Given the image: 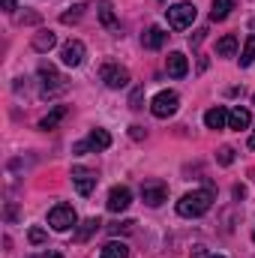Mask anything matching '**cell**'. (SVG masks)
<instances>
[{"label": "cell", "mask_w": 255, "mask_h": 258, "mask_svg": "<svg viewBox=\"0 0 255 258\" xmlns=\"http://www.w3.org/2000/svg\"><path fill=\"white\" fill-rule=\"evenodd\" d=\"M213 207V189H192L177 201V213L183 219H198Z\"/></svg>", "instance_id": "obj_1"}, {"label": "cell", "mask_w": 255, "mask_h": 258, "mask_svg": "<svg viewBox=\"0 0 255 258\" xmlns=\"http://www.w3.org/2000/svg\"><path fill=\"white\" fill-rule=\"evenodd\" d=\"M177 108H180V96H177L174 90H159V93L153 96V102H150V111H153V117H159V120L177 114Z\"/></svg>", "instance_id": "obj_2"}, {"label": "cell", "mask_w": 255, "mask_h": 258, "mask_svg": "<svg viewBox=\"0 0 255 258\" xmlns=\"http://www.w3.org/2000/svg\"><path fill=\"white\" fill-rule=\"evenodd\" d=\"M165 15H168V24L174 27V30H186L192 27V21H195V15H198V9H195V3H174V6H168L165 9Z\"/></svg>", "instance_id": "obj_3"}, {"label": "cell", "mask_w": 255, "mask_h": 258, "mask_svg": "<svg viewBox=\"0 0 255 258\" xmlns=\"http://www.w3.org/2000/svg\"><path fill=\"white\" fill-rule=\"evenodd\" d=\"M75 222H78V216H75L72 204H54L48 210V225L54 231H69V228H75Z\"/></svg>", "instance_id": "obj_4"}, {"label": "cell", "mask_w": 255, "mask_h": 258, "mask_svg": "<svg viewBox=\"0 0 255 258\" xmlns=\"http://www.w3.org/2000/svg\"><path fill=\"white\" fill-rule=\"evenodd\" d=\"M39 78H42V99H54L57 93L66 90V81L60 78V72L51 69V66H39Z\"/></svg>", "instance_id": "obj_5"}, {"label": "cell", "mask_w": 255, "mask_h": 258, "mask_svg": "<svg viewBox=\"0 0 255 258\" xmlns=\"http://www.w3.org/2000/svg\"><path fill=\"white\" fill-rule=\"evenodd\" d=\"M102 81H105V87H111V90H120V87H126L129 84V69L126 66H117V63H105L102 66Z\"/></svg>", "instance_id": "obj_6"}, {"label": "cell", "mask_w": 255, "mask_h": 258, "mask_svg": "<svg viewBox=\"0 0 255 258\" xmlns=\"http://www.w3.org/2000/svg\"><path fill=\"white\" fill-rule=\"evenodd\" d=\"M141 198H144V204L159 207V204L168 198V186H165L162 180H144V183H141Z\"/></svg>", "instance_id": "obj_7"}, {"label": "cell", "mask_w": 255, "mask_h": 258, "mask_svg": "<svg viewBox=\"0 0 255 258\" xmlns=\"http://www.w3.org/2000/svg\"><path fill=\"white\" fill-rule=\"evenodd\" d=\"M72 183H75V189H78V195H87L96 189V174L90 171V168H84V165H75L72 168Z\"/></svg>", "instance_id": "obj_8"}, {"label": "cell", "mask_w": 255, "mask_h": 258, "mask_svg": "<svg viewBox=\"0 0 255 258\" xmlns=\"http://www.w3.org/2000/svg\"><path fill=\"white\" fill-rule=\"evenodd\" d=\"M84 54H87V48H84L81 39H69L63 48H60V60H63V66H81L84 63Z\"/></svg>", "instance_id": "obj_9"}, {"label": "cell", "mask_w": 255, "mask_h": 258, "mask_svg": "<svg viewBox=\"0 0 255 258\" xmlns=\"http://www.w3.org/2000/svg\"><path fill=\"white\" fill-rule=\"evenodd\" d=\"M105 204H108L111 213H123L129 204H132V192H129L126 186H114V189L108 192V201H105Z\"/></svg>", "instance_id": "obj_10"}, {"label": "cell", "mask_w": 255, "mask_h": 258, "mask_svg": "<svg viewBox=\"0 0 255 258\" xmlns=\"http://www.w3.org/2000/svg\"><path fill=\"white\" fill-rule=\"evenodd\" d=\"M165 69H168L171 78H183V75L189 72V60H186V54H183V51H171L168 60H165Z\"/></svg>", "instance_id": "obj_11"}, {"label": "cell", "mask_w": 255, "mask_h": 258, "mask_svg": "<svg viewBox=\"0 0 255 258\" xmlns=\"http://www.w3.org/2000/svg\"><path fill=\"white\" fill-rule=\"evenodd\" d=\"M204 126L207 129H225L228 126V111L222 105H213L204 111Z\"/></svg>", "instance_id": "obj_12"}, {"label": "cell", "mask_w": 255, "mask_h": 258, "mask_svg": "<svg viewBox=\"0 0 255 258\" xmlns=\"http://www.w3.org/2000/svg\"><path fill=\"white\" fill-rule=\"evenodd\" d=\"M249 123H252V114H249V108L237 105V108H231V111H228V129L240 132V129H246Z\"/></svg>", "instance_id": "obj_13"}, {"label": "cell", "mask_w": 255, "mask_h": 258, "mask_svg": "<svg viewBox=\"0 0 255 258\" xmlns=\"http://www.w3.org/2000/svg\"><path fill=\"white\" fill-rule=\"evenodd\" d=\"M165 39H168V33H165L162 27H150V30L141 36V45L150 48V51H159V48L165 45Z\"/></svg>", "instance_id": "obj_14"}, {"label": "cell", "mask_w": 255, "mask_h": 258, "mask_svg": "<svg viewBox=\"0 0 255 258\" xmlns=\"http://www.w3.org/2000/svg\"><path fill=\"white\" fill-rule=\"evenodd\" d=\"M84 141H87L90 150H108V147H111V135H108L105 129H99V126L90 129V135H87Z\"/></svg>", "instance_id": "obj_15"}, {"label": "cell", "mask_w": 255, "mask_h": 258, "mask_svg": "<svg viewBox=\"0 0 255 258\" xmlns=\"http://www.w3.org/2000/svg\"><path fill=\"white\" fill-rule=\"evenodd\" d=\"M54 45H57V36H54L51 30H39V33L33 36V51H39V54L51 51Z\"/></svg>", "instance_id": "obj_16"}, {"label": "cell", "mask_w": 255, "mask_h": 258, "mask_svg": "<svg viewBox=\"0 0 255 258\" xmlns=\"http://www.w3.org/2000/svg\"><path fill=\"white\" fill-rule=\"evenodd\" d=\"M234 6H237V0H213V6H210V21H225Z\"/></svg>", "instance_id": "obj_17"}, {"label": "cell", "mask_w": 255, "mask_h": 258, "mask_svg": "<svg viewBox=\"0 0 255 258\" xmlns=\"http://www.w3.org/2000/svg\"><path fill=\"white\" fill-rule=\"evenodd\" d=\"M102 258H129V246L123 240H108L102 246Z\"/></svg>", "instance_id": "obj_18"}, {"label": "cell", "mask_w": 255, "mask_h": 258, "mask_svg": "<svg viewBox=\"0 0 255 258\" xmlns=\"http://www.w3.org/2000/svg\"><path fill=\"white\" fill-rule=\"evenodd\" d=\"M63 117H66V105H57L54 111H48V114L39 120V129H45V132H48V129H57V123H60Z\"/></svg>", "instance_id": "obj_19"}, {"label": "cell", "mask_w": 255, "mask_h": 258, "mask_svg": "<svg viewBox=\"0 0 255 258\" xmlns=\"http://www.w3.org/2000/svg\"><path fill=\"white\" fill-rule=\"evenodd\" d=\"M234 51H237V36L234 33H228V36H222L216 42V54L219 57H234Z\"/></svg>", "instance_id": "obj_20"}, {"label": "cell", "mask_w": 255, "mask_h": 258, "mask_svg": "<svg viewBox=\"0 0 255 258\" xmlns=\"http://www.w3.org/2000/svg\"><path fill=\"white\" fill-rule=\"evenodd\" d=\"M99 21H102L105 27H114V24H117V15H114L111 0H99Z\"/></svg>", "instance_id": "obj_21"}, {"label": "cell", "mask_w": 255, "mask_h": 258, "mask_svg": "<svg viewBox=\"0 0 255 258\" xmlns=\"http://www.w3.org/2000/svg\"><path fill=\"white\" fill-rule=\"evenodd\" d=\"M99 225H102L99 219H87V222H81V228L75 231V243H84V240H87V237H90V234L99 228Z\"/></svg>", "instance_id": "obj_22"}, {"label": "cell", "mask_w": 255, "mask_h": 258, "mask_svg": "<svg viewBox=\"0 0 255 258\" xmlns=\"http://www.w3.org/2000/svg\"><path fill=\"white\" fill-rule=\"evenodd\" d=\"M252 63H255V36H249L243 51H240V66H252Z\"/></svg>", "instance_id": "obj_23"}, {"label": "cell", "mask_w": 255, "mask_h": 258, "mask_svg": "<svg viewBox=\"0 0 255 258\" xmlns=\"http://www.w3.org/2000/svg\"><path fill=\"white\" fill-rule=\"evenodd\" d=\"M81 15H84V3H75V6H69V12L60 15V21H63V24H75Z\"/></svg>", "instance_id": "obj_24"}, {"label": "cell", "mask_w": 255, "mask_h": 258, "mask_svg": "<svg viewBox=\"0 0 255 258\" xmlns=\"http://www.w3.org/2000/svg\"><path fill=\"white\" fill-rule=\"evenodd\" d=\"M216 162H219V165H231V162H234V150H231L228 144H225V147H219V153H216Z\"/></svg>", "instance_id": "obj_25"}, {"label": "cell", "mask_w": 255, "mask_h": 258, "mask_svg": "<svg viewBox=\"0 0 255 258\" xmlns=\"http://www.w3.org/2000/svg\"><path fill=\"white\" fill-rule=\"evenodd\" d=\"M45 237H48V234H45L42 228H30V231H27V240H30L33 246H39V243H45Z\"/></svg>", "instance_id": "obj_26"}, {"label": "cell", "mask_w": 255, "mask_h": 258, "mask_svg": "<svg viewBox=\"0 0 255 258\" xmlns=\"http://www.w3.org/2000/svg\"><path fill=\"white\" fill-rule=\"evenodd\" d=\"M141 99H144V87H135L129 96V108H141Z\"/></svg>", "instance_id": "obj_27"}, {"label": "cell", "mask_w": 255, "mask_h": 258, "mask_svg": "<svg viewBox=\"0 0 255 258\" xmlns=\"http://www.w3.org/2000/svg\"><path fill=\"white\" fill-rule=\"evenodd\" d=\"M72 150H75V153H87V150H90V147H87V141H78V144H75V147H72Z\"/></svg>", "instance_id": "obj_28"}, {"label": "cell", "mask_w": 255, "mask_h": 258, "mask_svg": "<svg viewBox=\"0 0 255 258\" xmlns=\"http://www.w3.org/2000/svg\"><path fill=\"white\" fill-rule=\"evenodd\" d=\"M204 33H207V30H198V33H195V36H192V45H198V42H201V39H204Z\"/></svg>", "instance_id": "obj_29"}, {"label": "cell", "mask_w": 255, "mask_h": 258, "mask_svg": "<svg viewBox=\"0 0 255 258\" xmlns=\"http://www.w3.org/2000/svg\"><path fill=\"white\" fill-rule=\"evenodd\" d=\"M3 9L6 12H15V0H3Z\"/></svg>", "instance_id": "obj_30"}, {"label": "cell", "mask_w": 255, "mask_h": 258, "mask_svg": "<svg viewBox=\"0 0 255 258\" xmlns=\"http://www.w3.org/2000/svg\"><path fill=\"white\" fill-rule=\"evenodd\" d=\"M246 144H249V150H255V126H252V135H249V141H246Z\"/></svg>", "instance_id": "obj_31"}, {"label": "cell", "mask_w": 255, "mask_h": 258, "mask_svg": "<svg viewBox=\"0 0 255 258\" xmlns=\"http://www.w3.org/2000/svg\"><path fill=\"white\" fill-rule=\"evenodd\" d=\"M48 258H63L60 252H48Z\"/></svg>", "instance_id": "obj_32"}, {"label": "cell", "mask_w": 255, "mask_h": 258, "mask_svg": "<svg viewBox=\"0 0 255 258\" xmlns=\"http://www.w3.org/2000/svg\"><path fill=\"white\" fill-rule=\"evenodd\" d=\"M36 258H48V252H45V255H36Z\"/></svg>", "instance_id": "obj_33"}, {"label": "cell", "mask_w": 255, "mask_h": 258, "mask_svg": "<svg viewBox=\"0 0 255 258\" xmlns=\"http://www.w3.org/2000/svg\"><path fill=\"white\" fill-rule=\"evenodd\" d=\"M252 105H255V93H252Z\"/></svg>", "instance_id": "obj_34"}, {"label": "cell", "mask_w": 255, "mask_h": 258, "mask_svg": "<svg viewBox=\"0 0 255 258\" xmlns=\"http://www.w3.org/2000/svg\"><path fill=\"white\" fill-rule=\"evenodd\" d=\"M213 258H222V255H213Z\"/></svg>", "instance_id": "obj_35"}, {"label": "cell", "mask_w": 255, "mask_h": 258, "mask_svg": "<svg viewBox=\"0 0 255 258\" xmlns=\"http://www.w3.org/2000/svg\"><path fill=\"white\" fill-rule=\"evenodd\" d=\"M252 240H255V231H252Z\"/></svg>", "instance_id": "obj_36"}]
</instances>
